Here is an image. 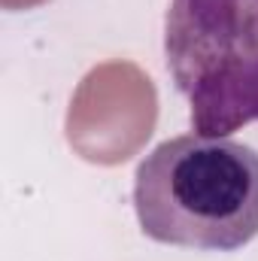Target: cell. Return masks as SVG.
Masks as SVG:
<instances>
[{
  "label": "cell",
  "mask_w": 258,
  "mask_h": 261,
  "mask_svg": "<svg viewBox=\"0 0 258 261\" xmlns=\"http://www.w3.org/2000/svg\"><path fill=\"white\" fill-rule=\"evenodd\" d=\"M134 206L155 243L234 252L258 234V152L228 137L164 140L137 167Z\"/></svg>",
  "instance_id": "cell-1"
},
{
  "label": "cell",
  "mask_w": 258,
  "mask_h": 261,
  "mask_svg": "<svg viewBox=\"0 0 258 261\" xmlns=\"http://www.w3.org/2000/svg\"><path fill=\"white\" fill-rule=\"evenodd\" d=\"M155 116L152 79L131 61H107L79 82L67 113V140L91 164H122L149 140Z\"/></svg>",
  "instance_id": "cell-2"
},
{
  "label": "cell",
  "mask_w": 258,
  "mask_h": 261,
  "mask_svg": "<svg viewBox=\"0 0 258 261\" xmlns=\"http://www.w3.org/2000/svg\"><path fill=\"white\" fill-rule=\"evenodd\" d=\"M164 55L183 94L216 67L258 58V0H170Z\"/></svg>",
  "instance_id": "cell-3"
},
{
  "label": "cell",
  "mask_w": 258,
  "mask_h": 261,
  "mask_svg": "<svg viewBox=\"0 0 258 261\" xmlns=\"http://www.w3.org/2000/svg\"><path fill=\"white\" fill-rule=\"evenodd\" d=\"M192 128L203 137H228L258 122V58H243L203 73L186 91Z\"/></svg>",
  "instance_id": "cell-4"
}]
</instances>
